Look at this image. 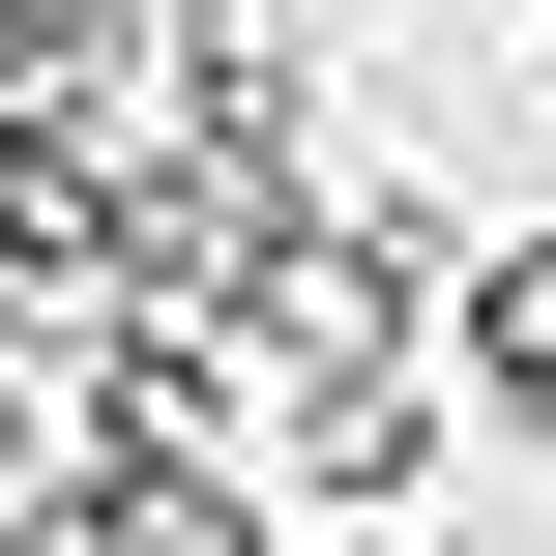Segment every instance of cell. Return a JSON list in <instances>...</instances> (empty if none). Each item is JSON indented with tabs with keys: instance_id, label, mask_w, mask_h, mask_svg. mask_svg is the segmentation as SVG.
<instances>
[{
	"instance_id": "2",
	"label": "cell",
	"mask_w": 556,
	"mask_h": 556,
	"mask_svg": "<svg viewBox=\"0 0 556 556\" xmlns=\"http://www.w3.org/2000/svg\"><path fill=\"white\" fill-rule=\"evenodd\" d=\"M440 410L556 440V235H498V264H469V323H440Z\"/></svg>"
},
{
	"instance_id": "1",
	"label": "cell",
	"mask_w": 556,
	"mask_h": 556,
	"mask_svg": "<svg viewBox=\"0 0 556 556\" xmlns=\"http://www.w3.org/2000/svg\"><path fill=\"white\" fill-rule=\"evenodd\" d=\"M440 440H469V410H440L410 352H264V498H323L352 556H381V498H440Z\"/></svg>"
}]
</instances>
